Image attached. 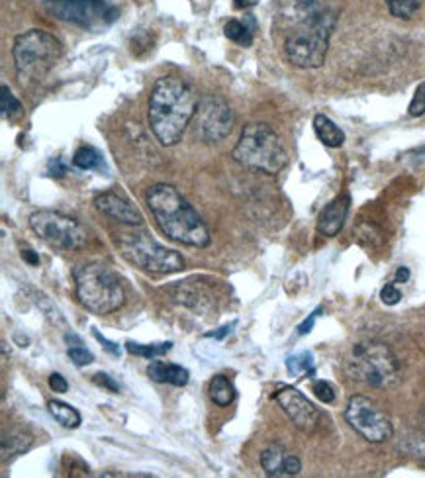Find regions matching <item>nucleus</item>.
Segmentation results:
<instances>
[{"mask_svg": "<svg viewBox=\"0 0 425 478\" xmlns=\"http://www.w3.org/2000/svg\"><path fill=\"white\" fill-rule=\"evenodd\" d=\"M279 16L289 28L286 61L300 69L322 67L335 28V13L327 0H281Z\"/></svg>", "mask_w": 425, "mask_h": 478, "instance_id": "f257e3e1", "label": "nucleus"}, {"mask_svg": "<svg viewBox=\"0 0 425 478\" xmlns=\"http://www.w3.org/2000/svg\"><path fill=\"white\" fill-rule=\"evenodd\" d=\"M198 99L195 89L180 77H161L150 94V126L157 142L171 147L180 142L188 122L195 118Z\"/></svg>", "mask_w": 425, "mask_h": 478, "instance_id": "f03ea898", "label": "nucleus"}, {"mask_svg": "<svg viewBox=\"0 0 425 478\" xmlns=\"http://www.w3.org/2000/svg\"><path fill=\"white\" fill-rule=\"evenodd\" d=\"M145 202L152 214L167 238L188 248H206L210 231L198 212L178 193V188L167 183L147 188Z\"/></svg>", "mask_w": 425, "mask_h": 478, "instance_id": "7ed1b4c3", "label": "nucleus"}, {"mask_svg": "<svg viewBox=\"0 0 425 478\" xmlns=\"http://www.w3.org/2000/svg\"><path fill=\"white\" fill-rule=\"evenodd\" d=\"M73 279H75V294L79 304L87 308L92 314H112L120 310L126 300L120 279L116 277V273L106 267V265H79V267L73 271Z\"/></svg>", "mask_w": 425, "mask_h": 478, "instance_id": "20e7f679", "label": "nucleus"}, {"mask_svg": "<svg viewBox=\"0 0 425 478\" xmlns=\"http://www.w3.org/2000/svg\"><path fill=\"white\" fill-rule=\"evenodd\" d=\"M231 157L239 165L267 175H276L289 163V155L284 152L281 137L269 124L259 122L243 127Z\"/></svg>", "mask_w": 425, "mask_h": 478, "instance_id": "39448f33", "label": "nucleus"}, {"mask_svg": "<svg viewBox=\"0 0 425 478\" xmlns=\"http://www.w3.org/2000/svg\"><path fill=\"white\" fill-rule=\"evenodd\" d=\"M63 48L56 36L46 30H30L14 39L13 57L20 84H34L44 81L56 67Z\"/></svg>", "mask_w": 425, "mask_h": 478, "instance_id": "423d86ee", "label": "nucleus"}, {"mask_svg": "<svg viewBox=\"0 0 425 478\" xmlns=\"http://www.w3.org/2000/svg\"><path fill=\"white\" fill-rule=\"evenodd\" d=\"M349 377L370 388H386L400 380L396 355L380 342H359L345 359Z\"/></svg>", "mask_w": 425, "mask_h": 478, "instance_id": "0eeeda50", "label": "nucleus"}, {"mask_svg": "<svg viewBox=\"0 0 425 478\" xmlns=\"http://www.w3.org/2000/svg\"><path fill=\"white\" fill-rule=\"evenodd\" d=\"M122 257L134 267L157 274H171L185 269L183 255L161 246L147 231H122L116 238Z\"/></svg>", "mask_w": 425, "mask_h": 478, "instance_id": "6e6552de", "label": "nucleus"}, {"mask_svg": "<svg viewBox=\"0 0 425 478\" xmlns=\"http://www.w3.org/2000/svg\"><path fill=\"white\" fill-rule=\"evenodd\" d=\"M30 226L36 231V236H39V239H44L56 249H79L87 243L89 238L87 230L75 218L53 210H41L31 214Z\"/></svg>", "mask_w": 425, "mask_h": 478, "instance_id": "1a4fd4ad", "label": "nucleus"}, {"mask_svg": "<svg viewBox=\"0 0 425 478\" xmlns=\"http://www.w3.org/2000/svg\"><path fill=\"white\" fill-rule=\"evenodd\" d=\"M44 8L49 16L81 28L108 26L120 16L106 0H44Z\"/></svg>", "mask_w": 425, "mask_h": 478, "instance_id": "9d476101", "label": "nucleus"}, {"mask_svg": "<svg viewBox=\"0 0 425 478\" xmlns=\"http://www.w3.org/2000/svg\"><path fill=\"white\" fill-rule=\"evenodd\" d=\"M345 420L360 438L369 443H385L392 438L395 428L388 413L367 396H351L345 408Z\"/></svg>", "mask_w": 425, "mask_h": 478, "instance_id": "9b49d317", "label": "nucleus"}, {"mask_svg": "<svg viewBox=\"0 0 425 478\" xmlns=\"http://www.w3.org/2000/svg\"><path fill=\"white\" fill-rule=\"evenodd\" d=\"M233 122L236 116L224 99L208 94L200 100L196 109V132L204 142H224L233 130Z\"/></svg>", "mask_w": 425, "mask_h": 478, "instance_id": "f8f14e48", "label": "nucleus"}, {"mask_svg": "<svg viewBox=\"0 0 425 478\" xmlns=\"http://www.w3.org/2000/svg\"><path fill=\"white\" fill-rule=\"evenodd\" d=\"M282 412L289 416V420L294 423V428H299L304 433H312L320 426L322 413L314 404L308 400L299 388L292 387H281L274 395Z\"/></svg>", "mask_w": 425, "mask_h": 478, "instance_id": "ddd939ff", "label": "nucleus"}, {"mask_svg": "<svg viewBox=\"0 0 425 478\" xmlns=\"http://www.w3.org/2000/svg\"><path fill=\"white\" fill-rule=\"evenodd\" d=\"M94 206H97V210L102 212L104 216L120 222V224L126 226L143 224V214L140 212V208L122 193H114V190L102 193L97 196V200H94Z\"/></svg>", "mask_w": 425, "mask_h": 478, "instance_id": "4468645a", "label": "nucleus"}, {"mask_svg": "<svg viewBox=\"0 0 425 478\" xmlns=\"http://www.w3.org/2000/svg\"><path fill=\"white\" fill-rule=\"evenodd\" d=\"M261 466L267 476H296L302 471L299 456L291 455L279 443H271L261 453Z\"/></svg>", "mask_w": 425, "mask_h": 478, "instance_id": "2eb2a0df", "label": "nucleus"}, {"mask_svg": "<svg viewBox=\"0 0 425 478\" xmlns=\"http://www.w3.org/2000/svg\"><path fill=\"white\" fill-rule=\"evenodd\" d=\"M351 198L347 193L335 196L329 204L322 210L320 218H317V231L325 238H335L339 231L343 230V224L349 214Z\"/></svg>", "mask_w": 425, "mask_h": 478, "instance_id": "dca6fc26", "label": "nucleus"}, {"mask_svg": "<svg viewBox=\"0 0 425 478\" xmlns=\"http://www.w3.org/2000/svg\"><path fill=\"white\" fill-rule=\"evenodd\" d=\"M147 377L153 382H161V385H173V387H186L190 380V373L180 365L165 363V361H152L147 367Z\"/></svg>", "mask_w": 425, "mask_h": 478, "instance_id": "f3484780", "label": "nucleus"}, {"mask_svg": "<svg viewBox=\"0 0 425 478\" xmlns=\"http://www.w3.org/2000/svg\"><path fill=\"white\" fill-rule=\"evenodd\" d=\"M314 132L325 147H342L345 143V134L334 120H329L324 114H316Z\"/></svg>", "mask_w": 425, "mask_h": 478, "instance_id": "a211bd4d", "label": "nucleus"}, {"mask_svg": "<svg viewBox=\"0 0 425 478\" xmlns=\"http://www.w3.org/2000/svg\"><path fill=\"white\" fill-rule=\"evenodd\" d=\"M48 410L53 416V420H57V423H61L63 428L67 430H77L81 426V413L77 408L69 406V404L61 402V400H49L48 402Z\"/></svg>", "mask_w": 425, "mask_h": 478, "instance_id": "6ab92c4d", "label": "nucleus"}, {"mask_svg": "<svg viewBox=\"0 0 425 478\" xmlns=\"http://www.w3.org/2000/svg\"><path fill=\"white\" fill-rule=\"evenodd\" d=\"M210 398L214 404H218V406H230V404L236 400V387L231 385V380L224 375H216L214 378L210 380Z\"/></svg>", "mask_w": 425, "mask_h": 478, "instance_id": "aec40b11", "label": "nucleus"}, {"mask_svg": "<svg viewBox=\"0 0 425 478\" xmlns=\"http://www.w3.org/2000/svg\"><path fill=\"white\" fill-rule=\"evenodd\" d=\"M31 448V438L22 431H14L3 438V461H6L8 456H14L24 453Z\"/></svg>", "mask_w": 425, "mask_h": 478, "instance_id": "412c9836", "label": "nucleus"}, {"mask_svg": "<svg viewBox=\"0 0 425 478\" xmlns=\"http://www.w3.org/2000/svg\"><path fill=\"white\" fill-rule=\"evenodd\" d=\"M73 165L82 171H94V169H102V155L91 145H82L73 155Z\"/></svg>", "mask_w": 425, "mask_h": 478, "instance_id": "4be33fe9", "label": "nucleus"}, {"mask_svg": "<svg viewBox=\"0 0 425 478\" xmlns=\"http://www.w3.org/2000/svg\"><path fill=\"white\" fill-rule=\"evenodd\" d=\"M173 349L171 342H165V343H152V345H142V343H135V342H127L126 343V352L137 355V357H145V359H155V357H161L165 353H169Z\"/></svg>", "mask_w": 425, "mask_h": 478, "instance_id": "5701e85b", "label": "nucleus"}, {"mask_svg": "<svg viewBox=\"0 0 425 478\" xmlns=\"http://www.w3.org/2000/svg\"><path fill=\"white\" fill-rule=\"evenodd\" d=\"M226 36L239 46L247 48L253 44V28L239 22V20H230L226 24Z\"/></svg>", "mask_w": 425, "mask_h": 478, "instance_id": "b1692460", "label": "nucleus"}, {"mask_svg": "<svg viewBox=\"0 0 425 478\" xmlns=\"http://www.w3.org/2000/svg\"><path fill=\"white\" fill-rule=\"evenodd\" d=\"M0 114H3L4 120H14L22 114V104L16 100L13 91L6 84H3V94H0Z\"/></svg>", "mask_w": 425, "mask_h": 478, "instance_id": "393cba45", "label": "nucleus"}, {"mask_svg": "<svg viewBox=\"0 0 425 478\" xmlns=\"http://www.w3.org/2000/svg\"><path fill=\"white\" fill-rule=\"evenodd\" d=\"M386 4L392 16L400 20H410L420 10L421 0H386Z\"/></svg>", "mask_w": 425, "mask_h": 478, "instance_id": "a878e982", "label": "nucleus"}, {"mask_svg": "<svg viewBox=\"0 0 425 478\" xmlns=\"http://www.w3.org/2000/svg\"><path fill=\"white\" fill-rule=\"evenodd\" d=\"M286 370L292 377H299V375H304V373H312L314 370V357L312 353L308 352H302L299 355H292L286 359Z\"/></svg>", "mask_w": 425, "mask_h": 478, "instance_id": "bb28decb", "label": "nucleus"}, {"mask_svg": "<svg viewBox=\"0 0 425 478\" xmlns=\"http://www.w3.org/2000/svg\"><path fill=\"white\" fill-rule=\"evenodd\" d=\"M403 445H406V453L416 456V459L425 461V435L423 433H413L408 439H403Z\"/></svg>", "mask_w": 425, "mask_h": 478, "instance_id": "cd10ccee", "label": "nucleus"}, {"mask_svg": "<svg viewBox=\"0 0 425 478\" xmlns=\"http://www.w3.org/2000/svg\"><path fill=\"white\" fill-rule=\"evenodd\" d=\"M69 359L73 361V363H75L77 367H87L91 365L92 361H94V355L89 352L87 347H82V343L79 345H71L69 347V352H67Z\"/></svg>", "mask_w": 425, "mask_h": 478, "instance_id": "c85d7f7f", "label": "nucleus"}, {"mask_svg": "<svg viewBox=\"0 0 425 478\" xmlns=\"http://www.w3.org/2000/svg\"><path fill=\"white\" fill-rule=\"evenodd\" d=\"M410 116L413 118H418V116L425 114V83H421L420 87L416 89V94H413V99L410 102Z\"/></svg>", "mask_w": 425, "mask_h": 478, "instance_id": "c756f323", "label": "nucleus"}, {"mask_svg": "<svg viewBox=\"0 0 425 478\" xmlns=\"http://www.w3.org/2000/svg\"><path fill=\"white\" fill-rule=\"evenodd\" d=\"M314 395L317 400H322L324 404H332L335 400V390L325 380H317L314 382Z\"/></svg>", "mask_w": 425, "mask_h": 478, "instance_id": "7c9ffc66", "label": "nucleus"}, {"mask_svg": "<svg viewBox=\"0 0 425 478\" xmlns=\"http://www.w3.org/2000/svg\"><path fill=\"white\" fill-rule=\"evenodd\" d=\"M380 299L382 302H385L386 306H396L400 300H402V292L398 291V286L396 284H386V286H382V291H380Z\"/></svg>", "mask_w": 425, "mask_h": 478, "instance_id": "2f4dec72", "label": "nucleus"}, {"mask_svg": "<svg viewBox=\"0 0 425 478\" xmlns=\"http://www.w3.org/2000/svg\"><path fill=\"white\" fill-rule=\"evenodd\" d=\"M92 380L97 382L99 387H102V388H106V390H110L112 395H118V392H120V385H118V382H116L110 375H106V373H97V375L92 377Z\"/></svg>", "mask_w": 425, "mask_h": 478, "instance_id": "473e14b6", "label": "nucleus"}, {"mask_svg": "<svg viewBox=\"0 0 425 478\" xmlns=\"http://www.w3.org/2000/svg\"><path fill=\"white\" fill-rule=\"evenodd\" d=\"M49 388L53 392H59V395H65V392L69 390V382L65 380V377L59 375V373H53L49 377Z\"/></svg>", "mask_w": 425, "mask_h": 478, "instance_id": "72a5a7b5", "label": "nucleus"}, {"mask_svg": "<svg viewBox=\"0 0 425 478\" xmlns=\"http://www.w3.org/2000/svg\"><path fill=\"white\" fill-rule=\"evenodd\" d=\"M94 337H97L99 339V342L102 343V347L106 349V352H108V353H112V355H116V357H118L120 355V347L118 345H116V343H112L110 342V339H106V337H102V334L100 332H97V329H94Z\"/></svg>", "mask_w": 425, "mask_h": 478, "instance_id": "f704fd0d", "label": "nucleus"}, {"mask_svg": "<svg viewBox=\"0 0 425 478\" xmlns=\"http://www.w3.org/2000/svg\"><path fill=\"white\" fill-rule=\"evenodd\" d=\"M236 326H238V322H231V324L224 326V327H220V329H218V332H208V334H206V337H214V339H224L226 335H230V334H231V329H233V327H236Z\"/></svg>", "mask_w": 425, "mask_h": 478, "instance_id": "c9c22d12", "label": "nucleus"}, {"mask_svg": "<svg viewBox=\"0 0 425 478\" xmlns=\"http://www.w3.org/2000/svg\"><path fill=\"white\" fill-rule=\"evenodd\" d=\"M317 314H320V310H316L310 317H308V320H306L304 324H300V327H299V334H300V335H306V334H310V332H312V327H314V322H316Z\"/></svg>", "mask_w": 425, "mask_h": 478, "instance_id": "e433bc0d", "label": "nucleus"}, {"mask_svg": "<svg viewBox=\"0 0 425 478\" xmlns=\"http://www.w3.org/2000/svg\"><path fill=\"white\" fill-rule=\"evenodd\" d=\"M22 257L24 261H28L30 265H38L39 263V257H38V253L34 249H24L22 251Z\"/></svg>", "mask_w": 425, "mask_h": 478, "instance_id": "4c0bfd02", "label": "nucleus"}, {"mask_svg": "<svg viewBox=\"0 0 425 478\" xmlns=\"http://www.w3.org/2000/svg\"><path fill=\"white\" fill-rule=\"evenodd\" d=\"M408 279H410V271H408V267H398V271H396V277H395V282H408Z\"/></svg>", "mask_w": 425, "mask_h": 478, "instance_id": "58836bf2", "label": "nucleus"}, {"mask_svg": "<svg viewBox=\"0 0 425 478\" xmlns=\"http://www.w3.org/2000/svg\"><path fill=\"white\" fill-rule=\"evenodd\" d=\"M255 4H257V0H236L238 8H251Z\"/></svg>", "mask_w": 425, "mask_h": 478, "instance_id": "ea45409f", "label": "nucleus"}]
</instances>
